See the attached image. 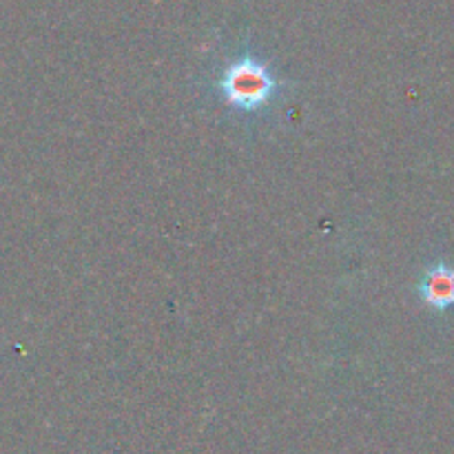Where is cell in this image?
Returning <instances> with one entry per match:
<instances>
[{
	"mask_svg": "<svg viewBox=\"0 0 454 454\" xmlns=\"http://www.w3.org/2000/svg\"><path fill=\"white\" fill-rule=\"evenodd\" d=\"M282 80L273 67L255 53L231 58L215 78L222 105L242 115H257L282 100Z\"/></svg>",
	"mask_w": 454,
	"mask_h": 454,
	"instance_id": "cell-1",
	"label": "cell"
},
{
	"mask_svg": "<svg viewBox=\"0 0 454 454\" xmlns=\"http://www.w3.org/2000/svg\"><path fill=\"white\" fill-rule=\"evenodd\" d=\"M417 295L434 313H446L454 306V266L446 262L428 264L417 282Z\"/></svg>",
	"mask_w": 454,
	"mask_h": 454,
	"instance_id": "cell-2",
	"label": "cell"
}]
</instances>
